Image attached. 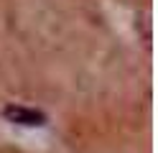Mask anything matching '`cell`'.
<instances>
[{"instance_id":"6da1fadb","label":"cell","mask_w":158,"mask_h":153,"mask_svg":"<svg viewBox=\"0 0 158 153\" xmlns=\"http://www.w3.org/2000/svg\"><path fill=\"white\" fill-rule=\"evenodd\" d=\"M3 115L8 122H15V125H28V128H36V125H44L46 115L41 110H31V107H21V105H8L3 110Z\"/></svg>"}]
</instances>
